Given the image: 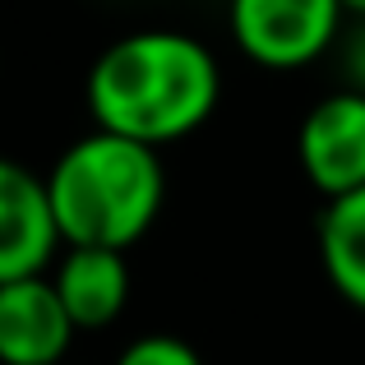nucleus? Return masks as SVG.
<instances>
[{
  "label": "nucleus",
  "mask_w": 365,
  "mask_h": 365,
  "mask_svg": "<svg viewBox=\"0 0 365 365\" xmlns=\"http://www.w3.org/2000/svg\"><path fill=\"white\" fill-rule=\"evenodd\" d=\"M83 98L93 130L167 148L190 139L217 111L222 70L199 37L176 28H139L93 61Z\"/></svg>",
  "instance_id": "f257e3e1"
},
{
  "label": "nucleus",
  "mask_w": 365,
  "mask_h": 365,
  "mask_svg": "<svg viewBox=\"0 0 365 365\" xmlns=\"http://www.w3.org/2000/svg\"><path fill=\"white\" fill-rule=\"evenodd\" d=\"M46 195L65 245L130 250L158 222L167 171L148 143L111 130H88L51 162Z\"/></svg>",
  "instance_id": "f03ea898"
},
{
  "label": "nucleus",
  "mask_w": 365,
  "mask_h": 365,
  "mask_svg": "<svg viewBox=\"0 0 365 365\" xmlns=\"http://www.w3.org/2000/svg\"><path fill=\"white\" fill-rule=\"evenodd\" d=\"M342 0H232L227 28L236 51L259 70H305L342 33Z\"/></svg>",
  "instance_id": "7ed1b4c3"
},
{
  "label": "nucleus",
  "mask_w": 365,
  "mask_h": 365,
  "mask_svg": "<svg viewBox=\"0 0 365 365\" xmlns=\"http://www.w3.org/2000/svg\"><path fill=\"white\" fill-rule=\"evenodd\" d=\"M296 162L324 199L365 190V93H324L296 130Z\"/></svg>",
  "instance_id": "20e7f679"
},
{
  "label": "nucleus",
  "mask_w": 365,
  "mask_h": 365,
  "mask_svg": "<svg viewBox=\"0 0 365 365\" xmlns=\"http://www.w3.org/2000/svg\"><path fill=\"white\" fill-rule=\"evenodd\" d=\"M61 250L65 241L51 213L46 176L14 158H0V287L46 273Z\"/></svg>",
  "instance_id": "39448f33"
},
{
  "label": "nucleus",
  "mask_w": 365,
  "mask_h": 365,
  "mask_svg": "<svg viewBox=\"0 0 365 365\" xmlns=\"http://www.w3.org/2000/svg\"><path fill=\"white\" fill-rule=\"evenodd\" d=\"M74 329L51 273L0 287V365H65Z\"/></svg>",
  "instance_id": "423d86ee"
},
{
  "label": "nucleus",
  "mask_w": 365,
  "mask_h": 365,
  "mask_svg": "<svg viewBox=\"0 0 365 365\" xmlns=\"http://www.w3.org/2000/svg\"><path fill=\"white\" fill-rule=\"evenodd\" d=\"M65 310H70L79 333H102L125 314L130 305V264L125 250H102V245H65L56 255L51 273Z\"/></svg>",
  "instance_id": "0eeeda50"
},
{
  "label": "nucleus",
  "mask_w": 365,
  "mask_h": 365,
  "mask_svg": "<svg viewBox=\"0 0 365 365\" xmlns=\"http://www.w3.org/2000/svg\"><path fill=\"white\" fill-rule=\"evenodd\" d=\"M319 268L329 287L365 314V190L324 204L319 217Z\"/></svg>",
  "instance_id": "6e6552de"
},
{
  "label": "nucleus",
  "mask_w": 365,
  "mask_h": 365,
  "mask_svg": "<svg viewBox=\"0 0 365 365\" xmlns=\"http://www.w3.org/2000/svg\"><path fill=\"white\" fill-rule=\"evenodd\" d=\"M111 365H204V356L176 333H143V338L125 342Z\"/></svg>",
  "instance_id": "1a4fd4ad"
},
{
  "label": "nucleus",
  "mask_w": 365,
  "mask_h": 365,
  "mask_svg": "<svg viewBox=\"0 0 365 365\" xmlns=\"http://www.w3.org/2000/svg\"><path fill=\"white\" fill-rule=\"evenodd\" d=\"M342 65H347V88H361L365 93V19H356V28L347 33L342 42Z\"/></svg>",
  "instance_id": "9d476101"
},
{
  "label": "nucleus",
  "mask_w": 365,
  "mask_h": 365,
  "mask_svg": "<svg viewBox=\"0 0 365 365\" xmlns=\"http://www.w3.org/2000/svg\"><path fill=\"white\" fill-rule=\"evenodd\" d=\"M342 9H347L351 19H365V0H342Z\"/></svg>",
  "instance_id": "9b49d317"
}]
</instances>
